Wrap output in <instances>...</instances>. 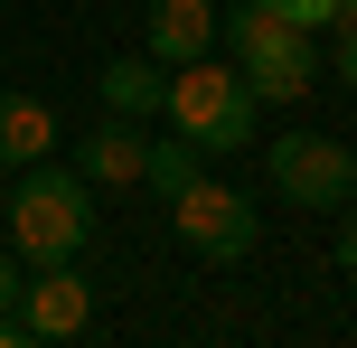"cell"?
<instances>
[{
    "label": "cell",
    "mask_w": 357,
    "mask_h": 348,
    "mask_svg": "<svg viewBox=\"0 0 357 348\" xmlns=\"http://www.w3.org/2000/svg\"><path fill=\"white\" fill-rule=\"evenodd\" d=\"M216 38H226L235 75H245L264 104H301V94L320 85V47H310V29H291V19L254 10V0H235V10L216 19Z\"/></svg>",
    "instance_id": "cell-3"
},
{
    "label": "cell",
    "mask_w": 357,
    "mask_h": 348,
    "mask_svg": "<svg viewBox=\"0 0 357 348\" xmlns=\"http://www.w3.org/2000/svg\"><path fill=\"white\" fill-rule=\"evenodd\" d=\"M329 56H339V85L357 94V29H348V38H339V47H329Z\"/></svg>",
    "instance_id": "cell-15"
},
{
    "label": "cell",
    "mask_w": 357,
    "mask_h": 348,
    "mask_svg": "<svg viewBox=\"0 0 357 348\" xmlns=\"http://www.w3.org/2000/svg\"><path fill=\"white\" fill-rule=\"evenodd\" d=\"M339 264L357 273V207H339Z\"/></svg>",
    "instance_id": "cell-14"
},
{
    "label": "cell",
    "mask_w": 357,
    "mask_h": 348,
    "mask_svg": "<svg viewBox=\"0 0 357 348\" xmlns=\"http://www.w3.org/2000/svg\"><path fill=\"white\" fill-rule=\"evenodd\" d=\"M0 236H10L19 264H66V255H85V245H94V179H85V169L29 160V169H19V188H10Z\"/></svg>",
    "instance_id": "cell-1"
},
{
    "label": "cell",
    "mask_w": 357,
    "mask_h": 348,
    "mask_svg": "<svg viewBox=\"0 0 357 348\" xmlns=\"http://www.w3.org/2000/svg\"><path fill=\"white\" fill-rule=\"evenodd\" d=\"M254 10L291 19V29H329V19H339V0H254Z\"/></svg>",
    "instance_id": "cell-12"
},
{
    "label": "cell",
    "mask_w": 357,
    "mask_h": 348,
    "mask_svg": "<svg viewBox=\"0 0 357 348\" xmlns=\"http://www.w3.org/2000/svg\"><path fill=\"white\" fill-rule=\"evenodd\" d=\"M19 320H29V339H75L94 320V292H85V273H75V255L66 264H29V282H19Z\"/></svg>",
    "instance_id": "cell-6"
},
{
    "label": "cell",
    "mask_w": 357,
    "mask_h": 348,
    "mask_svg": "<svg viewBox=\"0 0 357 348\" xmlns=\"http://www.w3.org/2000/svg\"><path fill=\"white\" fill-rule=\"evenodd\" d=\"M197 160H207V151H197L188 132H169V142H151V169H142V179L160 188V198H178V188L197 179Z\"/></svg>",
    "instance_id": "cell-11"
},
{
    "label": "cell",
    "mask_w": 357,
    "mask_h": 348,
    "mask_svg": "<svg viewBox=\"0 0 357 348\" xmlns=\"http://www.w3.org/2000/svg\"><path fill=\"white\" fill-rule=\"evenodd\" d=\"M0 348H29V320H19V301L0 311Z\"/></svg>",
    "instance_id": "cell-16"
},
{
    "label": "cell",
    "mask_w": 357,
    "mask_h": 348,
    "mask_svg": "<svg viewBox=\"0 0 357 348\" xmlns=\"http://www.w3.org/2000/svg\"><path fill=\"white\" fill-rule=\"evenodd\" d=\"M254 104H264V94L235 75V56L207 47V56H188V66H169V104H160V113L207 151V160H226V151L254 142Z\"/></svg>",
    "instance_id": "cell-2"
},
{
    "label": "cell",
    "mask_w": 357,
    "mask_h": 348,
    "mask_svg": "<svg viewBox=\"0 0 357 348\" xmlns=\"http://www.w3.org/2000/svg\"><path fill=\"white\" fill-rule=\"evenodd\" d=\"M339 29H357V0H339Z\"/></svg>",
    "instance_id": "cell-17"
},
{
    "label": "cell",
    "mask_w": 357,
    "mask_h": 348,
    "mask_svg": "<svg viewBox=\"0 0 357 348\" xmlns=\"http://www.w3.org/2000/svg\"><path fill=\"white\" fill-rule=\"evenodd\" d=\"M56 151V113L38 104V94H0V169H29V160H47Z\"/></svg>",
    "instance_id": "cell-10"
},
{
    "label": "cell",
    "mask_w": 357,
    "mask_h": 348,
    "mask_svg": "<svg viewBox=\"0 0 357 348\" xmlns=\"http://www.w3.org/2000/svg\"><path fill=\"white\" fill-rule=\"evenodd\" d=\"M75 169H85L94 188H132L151 169V132L132 123V113H113L104 132H85V142H75Z\"/></svg>",
    "instance_id": "cell-7"
},
{
    "label": "cell",
    "mask_w": 357,
    "mask_h": 348,
    "mask_svg": "<svg viewBox=\"0 0 357 348\" xmlns=\"http://www.w3.org/2000/svg\"><path fill=\"white\" fill-rule=\"evenodd\" d=\"M19 282H29V264H19L10 245H0V311H10V301H19Z\"/></svg>",
    "instance_id": "cell-13"
},
{
    "label": "cell",
    "mask_w": 357,
    "mask_h": 348,
    "mask_svg": "<svg viewBox=\"0 0 357 348\" xmlns=\"http://www.w3.org/2000/svg\"><path fill=\"white\" fill-rule=\"evenodd\" d=\"M207 47H216V0H151V56L160 66H188Z\"/></svg>",
    "instance_id": "cell-9"
},
{
    "label": "cell",
    "mask_w": 357,
    "mask_h": 348,
    "mask_svg": "<svg viewBox=\"0 0 357 348\" xmlns=\"http://www.w3.org/2000/svg\"><path fill=\"white\" fill-rule=\"evenodd\" d=\"M273 188H282L291 207H339L357 198V151L348 142H329V132H282L273 142Z\"/></svg>",
    "instance_id": "cell-5"
},
{
    "label": "cell",
    "mask_w": 357,
    "mask_h": 348,
    "mask_svg": "<svg viewBox=\"0 0 357 348\" xmlns=\"http://www.w3.org/2000/svg\"><path fill=\"white\" fill-rule=\"evenodd\" d=\"M94 85H104V113H132V123H151V113L169 104V66L160 56H104V75H94Z\"/></svg>",
    "instance_id": "cell-8"
},
{
    "label": "cell",
    "mask_w": 357,
    "mask_h": 348,
    "mask_svg": "<svg viewBox=\"0 0 357 348\" xmlns=\"http://www.w3.org/2000/svg\"><path fill=\"white\" fill-rule=\"evenodd\" d=\"M169 226H178L207 264H235V255H254V236H264V207H254L245 188H226V179L197 169V179L169 198Z\"/></svg>",
    "instance_id": "cell-4"
}]
</instances>
